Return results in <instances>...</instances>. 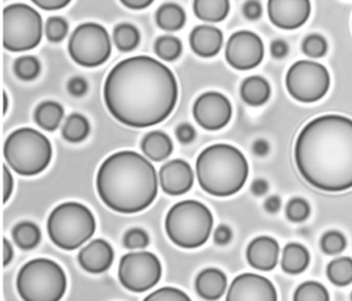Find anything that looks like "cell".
Instances as JSON below:
<instances>
[{
    "label": "cell",
    "mask_w": 352,
    "mask_h": 301,
    "mask_svg": "<svg viewBox=\"0 0 352 301\" xmlns=\"http://www.w3.org/2000/svg\"><path fill=\"white\" fill-rule=\"evenodd\" d=\"M281 206V200L277 196H271L267 198L265 202V208L267 212H271V214H275L278 210H280Z\"/></svg>",
    "instance_id": "obj_50"
},
{
    "label": "cell",
    "mask_w": 352,
    "mask_h": 301,
    "mask_svg": "<svg viewBox=\"0 0 352 301\" xmlns=\"http://www.w3.org/2000/svg\"><path fill=\"white\" fill-rule=\"evenodd\" d=\"M34 4L45 10H57L69 5L67 0H34Z\"/></svg>",
    "instance_id": "obj_45"
},
{
    "label": "cell",
    "mask_w": 352,
    "mask_h": 301,
    "mask_svg": "<svg viewBox=\"0 0 352 301\" xmlns=\"http://www.w3.org/2000/svg\"><path fill=\"white\" fill-rule=\"evenodd\" d=\"M286 88L300 102H315L327 94L331 84L329 71L322 64L302 60L296 62L286 74Z\"/></svg>",
    "instance_id": "obj_11"
},
{
    "label": "cell",
    "mask_w": 352,
    "mask_h": 301,
    "mask_svg": "<svg viewBox=\"0 0 352 301\" xmlns=\"http://www.w3.org/2000/svg\"><path fill=\"white\" fill-rule=\"evenodd\" d=\"M232 115V104L221 93H204L193 105L195 121L201 127L212 131L226 127L230 123Z\"/></svg>",
    "instance_id": "obj_14"
},
{
    "label": "cell",
    "mask_w": 352,
    "mask_h": 301,
    "mask_svg": "<svg viewBox=\"0 0 352 301\" xmlns=\"http://www.w3.org/2000/svg\"><path fill=\"white\" fill-rule=\"evenodd\" d=\"M114 41L121 52H131L139 45L141 35L137 27L131 24H120L115 27Z\"/></svg>",
    "instance_id": "obj_31"
},
{
    "label": "cell",
    "mask_w": 352,
    "mask_h": 301,
    "mask_svg": "<svg viewBox=\"0 0 352 301\" xmlns=\"http://www.w3.org/2000/svg\"><path fill=\"white\" fill-rule=\"evenodd\" d=\"M14 179L9 168L3 165V202H7L13 192Z\"/></svg>",
    "instance_id": "obj_46"
},
{
    "label": "cell",
    "mask_w": 352,
    "mask_h": 301,
    "mask_svg": "<svg viewBox=\"0 0 352 301\" xmlns=\"http://www.w3.org/2000/svg\"><path fill=\"white\" fill-rule=\"evenodd\" d=\"M13 238L22 249H32L40 243L42 233L34 223L23 222L13 229Z\"/></svg>",
    "instance_id": "obj_28"
},
{
    "label": "cell",
    "mask_w": 352,
    "mask_h": 301,
    "mask_svg": "<svg viewBox=\"0 0 352 301\" xmlns=\"http://www.w3.org/2000/svg\"><path fill=\"white\" fill-rule=\"evenodd\" d=\"M279 245L269 236H261L251 241L247 249V260L255 269L270 271L278 263Z\"/></svg>",
    "instance_id": "obj_19"
},
{
    "label": "cell",
    "mask_w": 352,
    "mask_h": 301,
    "mask_svg": "<svg viewBox=\"0 0 352 301\" xmlns=\"http://www.w3.org/2000/svg\"><path fill=\"white\" fill-rule=\"evenodd\" d=\"M104 101L124 125L146 128L162 123L174 111L178 84L172 70L148 56L119 62L107 76Z\"/></svg>",
    "instance_id": "obj_1"
},
{
    "label": "cell",
    "mask_w": 352,
    "mask_h": 301,
    "mask_svg": "<svg viewBox=\"0 0 352 301\" xmlns=\"http://www.w3.org/2000/svg\"><path fill=\"white\" fill-rule=\"evenodd\" d=\"M67 89H69V92L72 95L82 96L87 91L88 85L84 78H80V76H75V78L69 80V84H67Z\"/></svg>",
    "instance_id": "obj_42"
},
{
    "label": "cell",
    "mask_w": 352,
    "mask_h": 301,
    "mask_svg": "<svg viewBox=\"0 0 352 301\" xmlns=\"http://www.w3.org/2000/svg\"><path fill=\"white\" fill-rule=\"evenodd\" d=\"M269 190V183L263 179H255L251 185V191L254 195H265Z\"/></svg>",
    "instance_id": "obj_48"
},
{
    "label": "cell",
    "mask_w": 352,
    "mask_h": 301,
    "mask_svg": "<svg viewBox=\"0 0 352 301\" xmlns=\"http://www.w3.org/2000/svg\"><path fill=\"white\" fill-rule=\"evenodd\" d=\"M110 36L102 25L85 23L74 31L69 41L72 58L80 65L96 67L104 64L111 56Z\"/></svg>",
    "instance_id": "obj_10"
},
{
    "label": "cell",
    "mask_w": 352,
    "mask_h": 301,
    "mask_svg": "<svg viewBox=\"0 0 352 301\" xmlns=\"http://www.w3.org/2000/svg\"><path fill=\"white\" fill-rule=\"evenodd\" d=\"M176 136L179 142H182V144H189V142L195 140V128H193L192 126L188 125V124L179 125L176 129Z\"/></svg>",
    "instance_id": "obj_41"
},
{
    "label": "cell",
    "mask_w": 352,
    "mask_h": 301,
    "mask_svg": "<svg viewBox=\"0 0 352 301\" xmlns=\"http://www.w3.org/2000/svg\"><path fill=\"white\" fill-rule=\"evenodd\" d=\"M310 263V254L300 243H288L282 255V269L288 274H298L305 271Z\"/></svg>",
    "instance_id": "obj_24"
},
{
    "label": "cell",
    "mask_w": 352,
    "mask_h": 301,
    "mask_svg": "<svg viewBox=\"0 0 352 301\" xmlns=\"http://www.w3.org/2000/svg\"><path fill=\"white\" fill-rule=\"evenodd\" d=\"M241 96L247 104L259 107L269 100L271 87L261 76H249L241 86Z\"/></svg>",
    "instance_id": "obj_23"
},
{
    "label": "cell",
    "mask_w": 352,
    "mask_h": 301,
    "mask_svg": "<svg viewBox=\"0 0 352 301\" xmlns=\"http://www.w3.org/2000/svg\"><path fill=\"white\" fill-rule=\"evenodd\" d=\"M327 274L329 280L336 286H347L352 282V259L341 257L333 260L327 265Z\"/></svg>",
    "instance_id": "obj_30"
},
{
    "label": "cell",
    "mask_w": 352,
    "mask_h": 301,
    "mask_svg": "<svg viewBox=\"0 0 352 301\" xmlns=\"http://www.w3.org/2000/svg\"><path fill=\"white\" fill-rule=\"evenodd\" d=\"M141 148L148 158L160 162L172 154L174 146L168 134L162 131H152L143 138Z\"/></svg>",
    "instance_id": "obj_22"
},
{
    "label": "cell",
    "mask_w": 352,
    "mask_h": 301,
    "mask_svg": "<svg viewBox=\"0 0 352 301\" xmlns=\"http://www.w3.org/2000/svg\"><path fill=\"white\" fill-rule=\"evenodd\" d=\"M96 187L100 199L111 210L135 214L155 200L157 173L139 153L121 150L104 161L98 172Z\"/></svg>",
    "instance_id": "obj_3"
},
{
    "label": "cell",
    "mask_w": 352,
    "mask_h": 301,
    "mask_svg": "<svg viewBox=\"0 0 352 301\" xmlns=\"http://www.w3.org/2000/svg\"><path fill=\"white\" fill-rule=\"evenodd\" d=\"M162 272V264L154 254L137 252L123 256L119 264L118 276L127 290L143 293L160 282Z\"/></svg>",
    "instance_id": "obj_12"
},
{
    "label": "cell",
    "mask_w": 352,
    "mask_h": 301,
    "mask_svg": "<svg viewBox=\"0 0 352 301\" xmlns=\"http://www.w3.org/2000/svg\"><path fill=\"white\" fill-rule=\"evenodd\" d=\"M232 237V230L226 225H220V226L216 228L215 232H214V241L218 245H226V243H230Z\"/></svg>",
    "instance_id": "obj_44"
},
{
    "label": "cell",
    "mask_w": 352,
    "mask_h": 301,
    "mask_svg": "<svg viewBox=\"0 0 352 301\" xmlns=\"http://www.w3.org/2000/svg\"><path fill=\"white\" fill-rule=\"evenodd\" d=\"M146 301H189L188 295L179 289L166 287L148 295Z\"/></svg>",
    "instance_id": "obj_40"
},
{
    "label": "cell",
    "mask_w": 352,
    "mask_h": 301,
    "mask_svg": "<svg viewBox=\"0 0 352 301\" xmlns=\"http://www.w3.org/2000/svg\"><path fill=\"white\" fill-rule=\"evenodd\" d=\"M286 216L292 222H302L310 216V205L302 198H294L286 206Z\"/></svg>",
    "instance_id": "obj_38"
},
{
    "label": "cell",
    "mask_w": 352,
    "mask_h": 301,
    "mask_svg": "<svg viewBox=\"0 0 352 301\" xmlns=\"http://www.w3.org/2000/svg\"><path fill=\"white\" fill-rule=\"evenodd\" d=\"M3 154L16 172L32 177L42 172L50 164L52 146L41 132L32 128H20L6 140Z\"/></svg>",
    "instance_id": "obj_6"
},
{
    "label": "cell",
    "mask_w": 352,
    "mask_h": 301,
    "mask_svg": "<svg viewBox=\"0 0 352 301\" xmlns=\"http://www.w3.org/2000/svg\"><path fill=\"white\" fill-rule=\"evenodd\" d=\"M302 49L309 57H323L327 52V43L321 35L311 34L302 41Z\"/></svg>",
    "instance_id": "obj_35"
},
{
    "label": "cell",
    "mask_w": 352,
    "mask_h": 301,
    "mask_svg": "<svg viewBox=\"0 0 352 301\" xmlns=\"http://www.w3.org/2000/svg\"><path fill=\"white\" fill-rule=\"evenodd\" d=\"M3 101H5V105H3V113H7L8 111V103H9V100H8L7 93L3 92Z\"/></svg>",
    "instance_id": "obj_53"
},
{
    "label": "cell",
    "mask_w": 352,
    "mask_h": 301,
    "mask_svg": "<svg viewBox=\"0 0 352 301\" xmlns=\"http://www.w3.org/2000/svg\"><path fill=\"white\" fill-rule=\"evenodd\" d=\"M15 74L21 80H30L36 78L41 72L40 61L34 56H24L15 62Z\"/></svg>",
    "instance_id": "obj_34"
},
{
    "label": "cell",
    "mask_w": 352,
    "mask_h": 301,
    "mask_svg": "<svg viewBox=\"0 0 352 301\" xmlns=\"http://www.w3.org/2000/svg\"><path fill=\"white\" fill-rule=\"evenodd\" d=\"M90 132L88 120L80 113H73L67 118L63 127V136L69 142H83Z\"/></svg>",
    "instance_id": "obj_29"
},
{
    "label": "cell",
    "mask_w": 352,
    "mask_h": 301,
    "mask_svg": "<svg viewBox=\"0 0 352 301\" xmlns=\"http://www.w3.org/2000/svg\"><path fill=\"white\" fill-rule=\"evenodd\" d=\"M186 14L178 4L164 3L156 12V23L166 31H177L184 26Z\"/></svg>",
    "instance_id": "obj_27"
},
{
    "label": "cell",
    "mask_w": 352,
    "mask_h": 301,
    "mask_svg": "<svg viewBox=\"0 0 352 301\" xmlns=\"http://www.w3.org/2000/svg\"><path fill=\"white\" fill-rule=\"evenodd\" d=\"M351 300H352V294H351Z\"/></svg>",
    "instance_id": "obj_54"
},
{
    "label": "cell",
    "mask_w": 352,
    "mask_h": 301,
    "mask_svg": "<svg viewBox=\"0 0 352 301\" xmlns=\"http://www.w3.org/2000/svg\"><path fill=\"white\" fill-rule=\"evenodd\" d=\"M243 12L249 20H257L263 14V8L258 1H247L243 6Z\"/></svg>",
    "instance_id": "obj_43"
},
{
    "label": "cell",
    "mask_w": 352,
    "mask_h": 301,
    "mask_svg": "<svg viewBox=\"0 0 352 301\" xmlns=\"http://www.w3.org/2000/svg\"><path fill=\"white\" fill-rule=\"evenodd\" d=\"M96 223L89 208L78 202L60 204L48 219V233L54 245L67 251L81 247L91 238Z\"/></svg>",
    "instance_id": "obj_7"
},
{
    "label": "cell",
    "mask_w": 352,
    "mask_h": 301,
    "mask_svg": "<svg viewBox=\"0 0 352 301\" xmlns=\"http://www.w3.org/2000/svg\"><path fill=\"white\" fill-rule=\"evenodd\" d=\"M149 235L143 229L133 228L125 233L123 243L129 249H145L149 245Z\"/></svg>",
    "instance_id": "obj_39"
},
{
    "label": "cell",
    "mask_w": 352,
    "mask_h": 301,
    "mask_svg": "<svg viewBox=\"0 0 352 301\" xmlns=\"http://www.w3.org/2000/svg\"><path fill=\"white\" fill-rule=\"evenodd\" d=\"M265 47L258 35L251 31L234 33L228 39L226 49V61L239 70H249L261 63Z\"/></svg>",
    "instance_id": "obj_13"
},
{
    "label": "cell",
    "mask_w": 352,
    "mask_h": 301,
    "mask_svg": "<svg viewBox=\"0 0 352 301\" xmlns=\"http://www.w3.org/2000/svg\"><path fill=\"white\" fill-rule=\"evenodd\" d=\"M152 2L150 0H123L122 3L131 10H143L151 5Z\"/></svg>",
    "instance_id": "obj_51"
},
{
    "label": "cell",
    "mask_w": 352,
    "mask_h": 301,
    "mask_svg": "<svg viewBox=\"0 0 352 301\" xmlns=\"http://www.w3.org/2000/svg\"><path fill=\"white\" fill-rule=\"evenodd\" d=\"M14 251L11 243L7 238H3V266H7L13 259Z\"/></svg>",
    "instance_id": "obj_52"
},
{
    "label": "cell",
    "mask_w": 352,
    "mask_h": 301,
    "mask_svg": "<svg viewBox=\"0 0 352 301\" xmlns=\"http://www.w3.org/2000/svg\"><path fill=\"white\" fill-rule=\"evenodd\" d=\"M288 53V45H286L285 41L281 39L274 41L271 45V54L276 59H282L285 57Z\"/></svg>",
    "instance_id": "obj_47"
},
{
    "label": "cell",
    "mask_w": 352,
    "mask_h": 301,
    "mask_svg": "<svg viewBox=\"0 0 352 301\" xmlns=\"http://www.w3.org/2000/svg\"><path fill=\"white\" fill-rule=\"evenodd\" d=\"M211 210L197 200L175 204L166 214V231L173 243L184 249L201 247L213 228Z\"/></svg>",
    "instance_id": "obj_5"
},
{
    "label": "cell",
    "mask_w": 352,
    "mask_h": 301,
    "mask_svg": "<svg viewBox=\"0 0 352 301\" xmlns=\"http://www.w3.org/2000/svg\"><path fill=\"white\" fill-rule=\"evenodd\" d=\"M65 111L59 103L55 101H45L38 105L34 113L36 124L47 131H54L60 125Z\"/></svg>",
    "instance_id": "obj_25"
},
{
    "label": "cell",
    "mask_w": 352,
    "mask_h": 301,
    "mask_svg": "<svg viewBox=\"0 0 352 301\" xmlns=\"http://www.w3.org/2000/svg\"><path fill=\"white\" fill-rule=\"evenodd\" d=\"M114 260V251L108 241L96 239L87 247L81 249L79 262L86 271L91 274H102L112 265Z\"/></svg>",
    "instance_id": "obj_18"
},
{
    "label": "cell",
    "mask_w": 352,
    "mask_h": 301,
    "mask_svg": "<svg viewBox=\"0 0 352 301\" xmlns=\"http://www.w3.org/2000/svg\"><path fill=\"white\" fill-rule=\"evenodd\" d=\"M277 291L271 280L254 274H240L232 280L226 296L228 301H276Z\"/></svg>",
    "instance_id": "obj_15"
},
{
    "label": "cell",
    "mask_w": 352,
    "mask_h": 301,
    "mask_svg": "<svg viewBox=\"0 0 352 301\" xmlns=\"http://www.w3.org/2000/svg\"><path fill=\"white\" fill-rule=\"evenodd\" d=\"M195 16L207 22H220L228 16L230 12V2L226 0L207 1L197 0L193 3Z\"/></svg>",
    "instance_id": "obj_26"
},
{
    "label": "cell",
    "mask_w": 352,
    "mask_h": 301,
    "mask_svg": "<svg viewBox=\"0 0 352 301\" xmlns=\"http://www.w3.org/2000/svg\"><path fill=\"white\" fill-rule=\"evenodd\" d=\"M294 160L300 175L321 191L352 188V120L325 115L309 122L296 138Z\"/></svg>",
    "instance_id": "obj_2"
},
{
    "label": "cell",
    "mask_w": 352,
    "mask_h": 301,
    "mask_svg": "<svg viewBox=\"0 0 352 301\" xmlns=\"http://www.w3.org/2000/svg\"><path fill=\"white\" fill-rule=\"evenodd\" d=\"M228 287V278L221 270L208 268L197 276L195 282L197 294L206 300L221 298Z\"/></svg>",
    "instance_id": "obj_21"
},
{
    "label": "cell",
    "mask_w": 352,
    "mask_h": 301,
    "mask_svg": "<svg viewBox=\"0 0 352 301\" xmlns=\"http://www.w3.org/2000/svg\"><path fill=\"white\" fill-rule=\"evenodd\" d=\"M252 150L256 156L263 157L270 152V146L265 140H258L253 144Z\"/></svg>",
    "instance_id": "obj_49"
},
{
    "label": "cell",
    "mask_w": 352,
    "mask_h": 301,
    "mask_svg": "<svg viewBox=\"0 0 352 301\" xmlns=\"http://www.w3.org/2000/svg\"><path fill=\"white\" fill-rule=\"evenodd\" d=\"M321 249L329 255L341 253L346 247V238L338 231H329L323 235L320 241Z\"/></svg>",
    "instance_id": "obj_36"
},
{
    "label": "cell",
    "mask_w": 352,
    "mask_h": 301,
    "mask_svg": "<svg viewBox=\"0 0 352 301\" xmlns=\"http://www.w3.org/2000/svg\"><path fill=\"white\" fill-rule=\"evenodd\" d=\"M154 49L160 59L166 60V61H174V60L178 59L182 53V43L177 37L172 36V35H164L156 41Z\"/></svg>",
    "instance_id": "obj_32"
},
{
    "label": "cell",
    "mask_w": 352,
    "mask_h": 301,
    "mask_svg": "<svg viewBox=\"0 0 352 301\" xmlns=\"http://www.w3.org/2000/svg\"><path fill=\"white\" fill-rule=\"evenodd\" d=\"M197 175L204 191L218 197L234 195L242 189L249 175L248 162L234 146L217 144L197 157Z\"/></svg>",
    "instance_id": "obj_4"
},
{
    "label": "cell",
    "mask_w": 352,
    "mask_h": 301,
    "mask_svg": "<svg viewBox=\"0 0 352 301\" xmlns=\"http://www.w3.org/2000/svg\"><path fill=\"white\" fill-rule=\"evenodd\" d=\"M43 20L32 6L15 3L3 10V47L10 52H25L42 41Z\"/></svg>",
    "instance_id": "obj_9"
},
{
    "label": "cell",
    "mask_w": 352,
    "mask_h": 301,
    "mask_svg": "<svg viewBox=\"0 0 352 301\" xmlns=\"http://www.w3.org/2000/svg\"><path fill=\"white\" fill-rule=\"evenodd\" d=\"M69 32V24L60 16H52L48 19L46 24V35L52 43L63 41Z\"/></svg>",
    "instance_id": "obj_37"
},
{
    "label": "cell",
    "mask_w": 352,
    "mask_h": 301,
    "mask_svg": "<svg viewBox=\"0 0 352 301\" xmlns=\"http://www.w3.org/2000/svg\"><path fill=\"white\" fill-rule=\"evenodd\" d=\"M267 14L271 22L279 28L286 30L300 28L310 16V1L270 0L267 3Z\"/></svg>",
    "instance_id": "obj_16"
},
{
    "label": "cell",
    "mask_w": 352,
    "mask_h": 301,
    "mask_svg": "<svg viewBox=\"0 0 352 301\" xmlns=\"http://www.w3.org/2000/svg\"><path fill=\"white\" fill-rule=\"evenodd\" d=\"M296 301H327L329 295L324 286L316 282H306L296 289L294 295Z\"/></svg>",
    "instance_id": "obj_33"
},
{
    "label": "cell",
    "mask_w": 352,
    "mask_h": 301,
    "mask_svg": "<svg viewBox=\"0 0 352 301\" xmlns=\"http://www.w3.org/2000/svg\"><path fill=\"white\" fill-rule=\"evenodd\" d=\"M160 185L168 195L186 193L193 185V171L186 161L175 159L164 164L160 171Z\"/></svg>",
    "instance_id": "obj_17"
},
{
    "label": "cell",
    "mask_w": 352,
    "mask_h": 301,
    "mask_svg": "<svg viewBox=\"0 0 352 301\" xmlns=\"http://www.w3.org/2000/svg\"><path fill=\"white\" fill-rule=\"evenodd\" d=\"M191 49L201 57L209 58L217 55L223 43V34L220 29L213 26L195 27L189 37Z\"/></svg>",
    "instance_id": "obj_20"
},
{
    "label": "cell",
    "mask_w": 352,
    "mask_h": 301,
    "mask_svg": "<svg viewBox=\"0 0 352 301\" xmlns=\"http://www.w3.org/2000/svg\"><path fill=\"white\" fill-rule=\"evenodd\" d=\"M67 287L65 270L56 262L46 258L32 260L18 274V292L26 301L60 300Z\"/></svg>",
    "instance_id": "obj_8"
}]
</instances>
